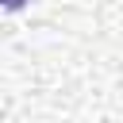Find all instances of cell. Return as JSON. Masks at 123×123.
<instances>
[{
  "label": "cell",
  "mask_w": 123,
  "mask_h": 123,
  "mask_svg": "<svg viewBox=\"0 0 123 123\" xmlns=\"http://www.w3.org/2000/svg\"><path fill=\"white\" fill-rule=\"evenodd\" d=\"M31 0H0V8H8V12H23Z\"/></svg>",
  "instance_id": "cell-1"
}]
</instances>
